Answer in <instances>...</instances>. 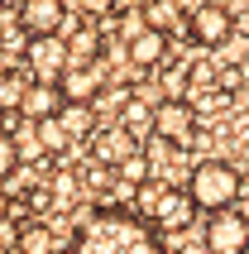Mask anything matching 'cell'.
Returning <instances> with one entry per match:
<instances>
[{
	"instance_id": "obj_1",
	"label": "cell",
	"mask_w": 249,
	"mask_h": 254,
	"mask_svg": "<svg viewBox=\"0 0 249 254\" xmlns=\"http://www.w3.org/2000/svg\"><path fill=\"white\" fill-rule=\"evenodd\" d=\"M72 254H168L163 230L149 216L129 206H96L82 216V226L72 230Z\"/></svg>"
},
{
	"instance_id": "obj_2",
	"label": "cell",
	"mask_w": 249,
	"mask_h": 254,
	"mask_svg": "<svg viewBox=\"0 0 249 254\" xmlns=\"http://www.w3.org/2000/svg\"><path fill=\"white\" fill-rule=\"evenodd\" d=\"M187 192H192L196 211H225V206H235L240 197V168H230L225 158H201L187 178Z\"/></svg>"
},
{
	"instance_id": "obj_3",
	"label": "cell",
	"mask_w": 249,
	"mask_h": 254,
	"mask_svg": "<svg viewBox=\"0 0 249 254\" xmlns=\"http://www.w3.org/2000/svg\"><path fill=\"white\" fill-rule=\"evenodd\" d=\"M134 206L149 216V221L163 230V235H178V230H187V221H192V211H196L192 192L168 187V183H144V187L134 192Z\"/></svg>"
},
{
	"instance_id": "obj_4",
	"label": "cell",
	"mask_w": 249,
	"mask_h": 254,
	"mask_svg": "<svg viewBox=\"0 0 249 254\" xmlns=\"http://www.w3.org/2000/svg\"><path fill=\"white\" fill-rule=\"evenodd\" d=\"M24 63L34 72V82H62V72L72 67V43L62 34H29Z\"/></svg>"
},
{
	"instance_id": "obj_5",
	"label": "cell",
	"mask_w": 249,
	"mask_h": 254,
	"mask_svg": "<svg viewBox=\"0 0 249 254\" xmlns=\"http://www.w3.org/2000/svg\"><path fill=\"white\" fill-rule=\"evenodd\" d=\"M201 245H206V254H249V216L235 206L211 211L201 226Z\"/></svg>"
},
{
	"instance_id": "obj_6",
	"label": "cell",
	"mask_w": 249,
	"mask_h": 254,
	"mask_svg": "<svg viewBox=\"0 0 249 254\" xmlns=\"http://www.w3.org/2000/svg\"><path fill=\"white\" fill-rule=\"evenodd\" d=\"M153 134L163 144H173V149H187V144L196 139V115L192 106L182 96H163L158 106H153Z\"/></svg>"
},
{
	"instance_id": "obj_7",
	"label": "cell",
	"mask_w": 249,
	"mask_h": 254,
	"mask_svg": "<svg viewBox=\"0 0 249 254\" xmlns=\"http://www.w3.org/2000/svg\"><path fill=\"white\" fill-rule=\"evenodd\" d=\"M230 34H235V14L225 10L221 0H201V5L187 14V39L201 43V48H221Z\"/></svg>"
},
{
	"instance_id": "obj_8",
	"label": "cell",
	"mask_w": 249,
	"mask_h": 254,
	"mask_svg": "<svg viewBox=\"0 0 249 254\" xmlns=\"http://www.w3.org/2000/svg\"><path fill=\"white\" fill-rule=\"evenodd\" d=\"M19 29L24 34H62L67 24V0H19Z\"/></svg>"
},
{
	"instance_id": "obj_9",
	"label": "cell",
	"mask_w": 249,
	"mask_h": 254,
	"mask_svg": "<svg viewBox=\"0 0 249 254\" xmlns=\"http://www.w3.org/2000/svg\"><path fill=\"white\" fill-rule=\"evenodd\" d=\"M129 154H139V134L124 125V120H120V125H111V129H96V134H91V158H96V163L120 168Z\"/></svg>"
},
{
	"instance_id": "obj_10",
	"label": "cell",
	"mask_w": 249,
	"mask_h": 254,
	"mask_svg": "<svg viewBox=\"0 0 249 254\" xmlns=\"http://www.w3.org/2000/svg\"><path fill=\"white\" fill-rule=\"evenodd\" d=\"M62 106H67V91H62V82H29L19 115H24V120H48V115H58Z\"/></svg>"
},
{
	"instance_id": "obj_11",
	"label": "cell",
	"mask_w": 249,
	"mask_h": 254,
	"mask_svg": "<svg viewBox=\"0 0 249 254\" xmlns=\"http://www.w3.org/2000/svg\"><path fill=\"white\" fill-rule=\"evenodd\" d=\"M124 53H129L134 67H158V63L168 58V34L153 29V24H144L139 34H129V48H124Z\"/></svg>"
},
{
	"instance_id": "obj_12",
	"label": "cell",
	"mask_w": 249,
	"mask_h": 254,
	"mask_svg": "<svg viewBox=\"0 0 249 254\" xmlns=\"http://www.w3.org/2000/svg\"><path fill=\"white\" fill-rule=\"evenodd\" d=\"M101 86H106V77H101L96 63H72V67L62 72V91H67V101H96Z\"/></svg>"
},
{
	"instance_id": "obj_13",
	"label": "cell",
	"mask_w": 249,
	"mask_h": 254,
	"mask_svg": "<svg viewBox=\"0 0 249 254\" xmlns=\"http://www.w3.org/2000/svg\"><path fill=\"white\" fill-rule=\"evenodd\" d=\"M58 115H62V125H67L72 139H91V134H96V111H91V101H67Z\"/></svg>"
},
{
	"instance_id": "obj_14",
	"label": "cell",
	"mask_w": 249,
	"mask_h": 254,
	"mask_svg": "<svg viewBox=\"0 0 249 254\" xmlns=\"http://www.w3.org/2000/svg\"><path fill=\"white\" fill-rule=\"evenodd\" d=\"M14 245H19L24 254H58V240H53V230L43 226V221H29V226L19 230V240H14Z\"/></svg>"
},
{
	"instance_id": "obj_15",
	"label": "cell",
	"mask_w": 249,
	"mask_h": 254,
	"mask_svg": "<svg viewBox=\"0 0 249 254\" xmlns=\"http://www.w3.org/2000/svg\"><path fill=\"white\" fill-rule=\"evenodd\" d=\"M34 134H39V144L48 149V154H62V149L72 144L67 125H62V115H48V120H34Z\"/></svg>"
},
{
	"instance_id": "obj_16",
	"label": "cell",
	"mask_w": 249,
	"mask_h": 254,
	"mask_svg": "<svg viewBox=\"0 0 249 254\" xmlns=\"http://www.w3.org/2000/svg\"><path fill=\"white\" fill-rule=\"evenodd\" d=\"M144 19H149L153 29H163V34H173L178 24H187L178 14V0H144Z\"/></svg>"
},
{
	"instance_id": "obj_17",
	"label": "cell",
	"mask_w": 249,
	"mask_h": 254,
	"mask_svg": "<svg viewBox=\"0 0 249 254\" xmlns=\"http://www.w3.org/2000/svg\"><path fill=\"white\" fill-rule=\"evenodd\" d=\"M24 91H29L24 72H0V111H19L24 106Z\"/></svg>"
},
{
	"instance_id": "obj_18",
	"label": "cell",
	"mask_w": 249,
	"mask_h": 254,
	"mask_svg": "<svg viewBox=\"0 0 249 254\" xmlns=\"http://www.w3.org/2000/svg\"><path fill=\"white\" fill-rule=\"evenodd\" d=\"M115 173H120V183L129 187V192H139V187L149 183V154H144V149H139V154H129Z\"/></svg>"
},
{
	"instance_id": "obj_19",
	"label": "cell",
	"mask_w": 249,
	"mask_h": 254,
	"mask_svg": "<svg viewBox=\"0 0 249 254\" xmlns=\"http://www.w3.org/2000/svg\"><path fill=\"white\" fill-rule=\"evenodd\" d=\"M19 158H24V149H19V139H14L10 129H0V178H10V173L19 168Z\"/></svg>"
},
{
	"instance_id": "obj_20",
	"label": "cell",
	"mask_w": 249,
	"mask_h": 254,
	"mask_svg": "<svg viewBox=\"0 0 249 254\" xmlns=\"http://www.w3.org/2000/svg\"><path fill=\"white\" fill-rule=\"evenodd\" d=\"M187 72L192 67H182V63L163 72V96H187Z\"/></svg>"
},
{
	"instance_id": "obj_21",
	"label": "cell",
	"mask_w": 249,
	"mask_h": 254,
	"mask_svg": "<svg viewBox=\"0 0 249 254\" xmlns=\"http://www.w3.org/2000/svg\"><path fill=\"white\" fill-rule=\"evenodd\" d=\"M29 206H34V211H48V206H53V192H48V187H34V192H29Z\"/></svg>"
},
{
	"instance_id": "obj_22",
	"label": "cell",
	"mask_w": 249,
	"mask_h": 254,
	"mask_svg": "<svg viewBox=\"0 0 249 254\" xmlns=\"http://www.w3.org/2000/svg\"><path fill=\"white\" fill-rule=\"evenodd\" d=\"M77 5H82V10H96V14H101V10H111L115 0H77Z\"/></svg>"
},
{
	"instance_id": "obj_23",
	"label": "cell",
	"mask_w": 249,
	"mask_h": 254,
	"mask_svg": "<svg viewBox=\"0 0 249 254\" xmlns=\"http://www.w3.org/2000/svg\"><path fill=\"white\" fill-rule=\"evenodd\" d=\"M5 221H10V197L0 192V226H5Z\"/></svg>"
},
{
	"instance_id": "obj_24",
	"label": "cell",
	"mask_w": 249,
	"mask_h": 254,
	"mask_svg": "<svg viewBox=\"0 0 249 254\" xmlns=\"http://www.w3.org/2000/svg\"><path fill=\"white\" fill-rule=\"evenodd\" d=\"M245 5H249V0H245Z\"/></svg>"
}]
</instances>
